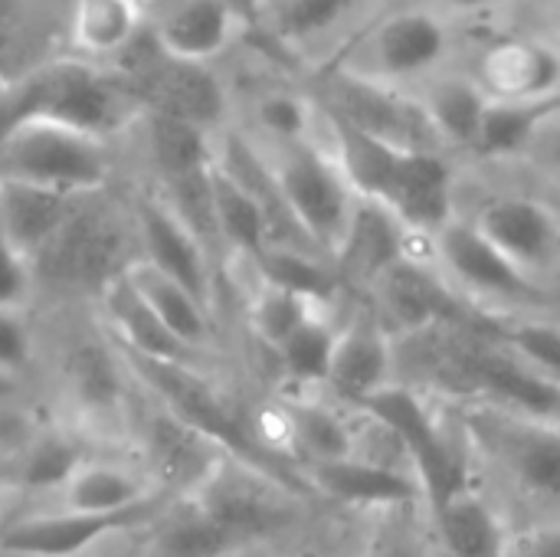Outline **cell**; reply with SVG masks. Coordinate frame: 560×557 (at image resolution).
Instances as JSON below:
<instances>
[{"mask_svg": "<svg viewBox=\"0 0 560 557\" xmlns=\"http://www.w3.org/2000/svg\"><path fill=\"white\" fill-rule=\"evenodd\" d=\"M525 158H532V161H538V164H545L555 174H560V102L555 105V112L541 121V128H538V135H535Z\"/></svg>", "mask_w": 560, "mask_h": 557, "instance_id": "46", "label": "cell"}, {"mask_svg": "<svg viewBox=\"0 0 560 557\" xmlns=\"http://www.w3.org/2000/svg\"><path fill=\"white\" fill-rule=\"evenodd\" d=\"M135 236L141 243L144 263L167 272L213 309V253L161 194L141 197L135 204Z\"/></svg>", "mask_w": 560, "mask_h": 557, "instance_id": "18", "label": "cell"}, {"mask_svg": "<svg viewBox=\"0 0 560 557\" xmlns=\"http://www.w3.org/2000/svg\"><path fill=\"white\" fill-rule=\"evenodd\" d=\"M502 557H560V525H538L509 535Z\"/></svg>", "mask_w": 560, "mask_h": 557, "instance_id": "45", "label": "cell"}, {"mask_svg": "<svg viewBox=\"0 0 560 557\" xmlns=\"http://www.w3.org/2000/svg\"><path fill=\"white\" fill-rule=\"evenodd\" d=\"M144 30L141 0H72L69 36L85 59H115Z\"/></svg>", "mask_w": 560, "mask_h": 557, "instance_id": "33", "label": "cell"}, {"mask_svg": "<svg viewBox=\"0 0 560 557\" xmlns=\"http://www.w3.org/2000/svg\"><path fill=\"white\" fill-rule=\"evenodd\" d=\"M423 240L410 233V227L381 200L358 197L341 246L335 250V269L341 282L358 289H371L390 266L417 253Z\"/></svg>", "mask_w": 560, "mask_h": 557, "instance_id": "20", "label": "cell"}, {"mask_svg": "<svg viewBox=\"0 0 560 557\" xmlns=\"http://www.w3.org/2000/svg\"><path fill=\"white\" fill-rule=\"evenodd\" d=\"M226 3H233V7H236V10H240L246 20H249V16H256L262 7H269L272 0H226Z\"/></svg>", "mask_w": 560, "mask_h": 557, "instance_id": "51", "label": "cell"}, {"mask_svg": "<svg viewBox=\"0 0 560 557\" xmlns=\"http://www.w3.org/2000/svg\"><path fill=\"white\" fill-rule=\"evenodd\" d=\"M118 355L128 364L131 378L151 394V401H158L174 417H180L184 423H190L194 430H200L203 437H210L230 456H236L243 463H253V466H259V469H266V473H272V476H279V479L289 483V473L282 466H276L272 450L240 417V410L233 407V401L200 371V364L154 361V358L131 355L125 348H118Z\"/></svg>", "mask_w": 560, "mask_h": 557, "instance_id": "5", "label": "cell"}, {"mask_svg": "<svg viewBox=\"0 0 560 557\" xmlns=\"http://www.w3.org/2000/svg\"><path fill=\"white\" fill-rule=\"evenodd\" d=\"M131 286L144 295V302L171 325L174 335H180L190 348L203 351L213 341V309L197 299L187 286L171 279L167 272L154 269L144 259H131L125 266Z\"/></svg>", "mask_w": 560, "mask_h": 557, "instance_id": "34", "label": "cell"}, {"mask_svg": "<svg viewBox=\"0 0 560 557\" xmlns=\"http://www.w3.org/2000/svg\"><path fill=\"white\" fill-rule=\"evenodd\" d=\"M430 3H436L440 10H446L453 20H479V16H489V13H495V10H502L505 3H512V0H430Z\"/></svg>", "mask_w": 560, "mask_h": 557, "instance_id": "47", "label": "cell"}, {"mask_svg": "<svg viewBox=\"0 0 560 557\" xmlns=\"http://www.w3.org/2000/svg\"><path fill=\"white\" fill-rule=\"evenodd\" d=\"M518 269H525L545 289H560V210L555 204L525 194H489L472 213H466Z\"/></svg>", "mask_w": 560, "mask_h": 557, "instance_id": "12", "label": "cell"}, {"mask_svg": "<svg viewBox=\"0 0 560 557\" xmlns=\"http://www.w3.org/2000/svg\"><path fill=\"white\" fill-rule=\"evenodd\" d=\"M371 305L384 318L387 328L410 335L440 328V325H466L476 309L450 286V279L436 269V263L420 259V250L390 266L371 289Z\"/></svg>", "mask_w": 560, "mask_h": 557, "instance_id": "14", "label": "cell"}, {"mask_svg": "<svg viewBox=\"0 0 560 557\" xmlns=\"http://www.w3.org/2000/svg\"><path fill=\"white\" fill-rule=\"evenodd\" d=\"M354 410L371 417L381 430H387L397 440L410 463V473L423 486V502L430 509L469 489V466L463 453L456 450V443L450 440V433L443 430L433 407L417 387L394 381Z\"/></svg>", "mask_w": 560, "mask_h": 557, "instance_id": "8", "label": "cell"}, {"mask_svg": "<svg viewBox=\"0 0 560 557\" xmlns=\"http://www.w3.org/2000/svg\"><path fill=\"white\" fill-rule=\"evenodd\" d=\"M417 98L433 125V135L440 138L443 151H476L486 112L492 98L472 76V69H443L430 76L420 89Z\"/></svg>", "mask_w": 560, "mask_h": 557, "instance_id": "25", "label": "cell"}, {"mask_svg": "<svg viewBox=\"0 0 560 557\" xmlns=\"http://www.w3.org/2000/svg\"><path fill=\"white\" fill-rule=\"evenodd\" d=\"M16 394H20V378H16V374L0 371V404H3V401H10V397H16Z\"/></svg>", "mask_w": 560, "mask_h": 557, "instance_id": "50", "label": "cell"}, {"mask_svg": "<svg viewBox=\"0 0 560 557\" xmlns=\"http://www.w3.org/2000/svg\"><path fill=\"white\" fill-rule=\"evenodd\" d=\"M436 269L486 318L541 315L558 305V295L518 269L469 217H456L423 243Z\"/></svg>", "mask_w": 560, "mask_h": 557, "instance_id": "3", "label": "cell"}, {"mask_svg": "<svg viewBox=\"0 0 560 557\" xmlns=\"http://www.w3.org/2000/svg\"><path fill=\"white\" fill-rule=\"evenodd\" d=\"M305 479L322 496L345 502V506H364V509H394L410 506L423 499V486L413 473L397 469L387 460H374L364 453H351L328 463L305 466Z\"/></svg>", "mask_w": 560, "mask_h": 557, "instance_id": "22", "label": "cell"}, {"mask_svg": "<svg viewBox=\"0 0 560 557\" xmlns=\"http://www.w3.org/2000/svg\"><path fill=\"white\" fill-rule=\"evenodd\" d=\"M243 23L246 16L226 0H171L148 30L171 56L210 66L240 39Z\"/></svg>", "mask_w": 560, "mask_h": 557, "instance_id": "23", "label": "cell"}, {"mask_svg": "<svg viewBox=\"0 0 560 557\" xmlns=\"http://www.w3.org/2000/svg\"><path fill=\"white\" fill-rule=\"evenodd\" d=\"M492 328L541 374L560 384V322L548 312L541 315H515V318H492Z\"/></svg>", "mask_w": 560, "mask_h": 557, "instance_id": "41", "label": "cell"}, {"mask_svg": "<svg viewBox=\"0 0 560 557\" xmlns=\"http://www.w3.org/2000/svg\"><path fill=\"white\" fill-rule=\"evenodd\" d=\"M75 204V194L0 181V233L33 259L62 230Z\"/></svg>", "mask_w": 560, "mask_h": 557, "instance_id": "27", "label": "cell"}, {"mask_svg": "<svg viewBox=\"0 0 560 557\" xmlns=\"http://www.w3.org/2000/svg\"><path fill=\"white\" fill-rule=\"evenodd\" d=\"M3 125H7V121H0V128H3Z\"/></svg>", "mask_w": 560, "mask_h": 557, "instance_id": "53", "label": "cell"}, {"mask_svg": "<svg viewBox=\"0 0 560 557\" xmlns=\"http://www.w3.org/2000/svg\"><path fill=\"white\" fill-rule=\"evenodd\" d=\"M456 26L459 20L430 0L407 3L381 13L354 33L331 66L371 82L417 92L430 76L453 66L459 46Z\"/></svg>", "mask_w": 560, "mask_h": 557, "instance_id": "1", "label": "cell"}, {"mask_svg": "<svg viewBox=\"0 0 560 557\" xmlns=\"http://www.w3.org/2000/svg\"><path fill=\"white\" fill-rule=\"evenodd\" d=\"M158 512H161V502L135 509V512H121V515L72 512V509L56 506L52 512H36V515L3 525L0 557H82L121 532L154 522Z\"/></svg>", "mask_w": 560, "mask_h": 557, "instance_id": "16", "label": "cell"}, {"mask_svg": "<svg viewBox=\"0 0 560 557\" xmlns=\"http://www.w3.org/2000/svg\"><path fill=\"white\" fill-rule=\"evenodd\" d=\"M105 322L112 328V341L131 355L154 358V361H184L200 364V351L190 348L171 325L144 302V295L131 286L128 272L121 269L102 292H98Z\"/></svg>", "mask_w": 560, "mask_h": 557, "instance_id": "24", "label": "cell"}, {"mask_svg": "<svg viewBox=\"0 0 560 557\" xmlns=\"http://www.w3.org/2000/svg\"><path fill=\"white\" fill-rule=\"evenodd\" d=\"M282 443L312 463H328L358 453V430L335 407L308 397H289L276 407Z\"/></svg>", "mask_w": 560, "mask_h": 557, "instance_id": "29", "label": "cell"}, {"mask_svg": "<svg viewBox=\"0 0 560 557\" xmlns=\"http://www.w3.org/2000/svg\"><path fill=\"white\" fill-rule=\"evenodd\" d=\"M138 446H141L144 473L171 499L194 496L210 479V473L223 463V456H230L223 446H217L210 437L174 417L158 401L141 417Z\"/></svg>", "mask_w": 560, "mask_h": 557, "instance_id": "17", "label": "cell"}, {"mask_svg": "<svg viewBox=\"0 0 560 557\" xmlns=\"http://www.w3.org/2000/svg\"><path fill=\"white\" fill-rule=\"evenodd\" d=\"M469 69L492 102H560V43L538 30L489 39Z\"/></svg>", "mask_w": 560, "mask_h": 557, "instance_id": "15", "label": "cell"}, {"mask_svg": "<svg viewBox=\"0 0 560 557\" xmlns=\"http://www.w3.org/2000/svg\"><path fill=\"white\" fill-rule=\"evenodd\" d=\"M262 154L272 167L292 220L299 223L305 240L335 263V250L341 246L358 194L345 177L338 158L331 154L328 141L322 135L282 144L266 141Z\"/></svg>", "mask_w": 560, "mask_h": 557, "instance_id": "7", "label": "cell"}, {"mask_svg": "<svg viewBox=\"0 0 560 557\" xmlns=\"http://www.w3.org/2000/svg\"><path fill=\"white\" fill-rule=\"evenodd\" d=\"M187 499H194L217 522L243 535L249 545L285 532L299 519L292 483L236 456H223L210 479Z\"/></svg>", "mask_w": 560, "mask_h": 557, "instance_id": "11", "label": "cell"}, {"mask_svg": "<svg viewBox=\"0 0 560 557\" xmlns=\"http://www.w3.org/2000/svg\"><path fill=\"white\" fill-rule=\"evenodd\" d=\"M56 499L62 509H72V512L121 515V512H135V509L164 502L171 496H164L144 469L85 456V463L72 473V479L62 486V492Z\"/></svg>", "mask_w": 560, "mask_h": 557, "instance_id": "26", "label": "cell"}, {"mask_svg": "<svg viewBox=\"0 0 560 557\" xmlns=\"http://www.w3.org/2000/svg\"><path fill=\"white\" fill-rule=\"evenodd\" d=\"M138 121L144 128V151H148V161H151L158 181L203 171L217 154L213 131H207L197 121H187V118L167 115V112H154V108H144Z\"/></svg>", "mask_w": 560, "mask_h": 557, "instance_id": "31", "label": "cell"}, {"mask_svg": "<svg viewBox=\"0 0 560 557\" xmlns=\"http://www.w3.org/2000/svg\"><path fill=\"white\" fill-rule=\"evenodd\" d=\"M325 305L322 299H308L302 292H292V289H282V286H272L266 279H259L253 299H249V328L253 335L276 355L285 338L318 309Z\"/></svg>", "mask_w": 560, "mask_h": 557, "instance_id": "39", "label": "cell"}, {"mask_svg": "<svg viewBox=\"0 0 560 557\" xmlns=\"http://www.w3.org/2000/svg\"><path fill=\"white\" fill-rule=\"evenodd\" d=\"M384 207H390L423 243L450 227L459 217V181L446 151L410 148Z\"/></svg>", "mask_w": 560, "mask_h": 557, "instance_id": "21", "label": "cell"}, {"mask_svg": "<svg viewBox=\"0 0 560 557\" xmlns=\"http://www.w3.org/2000/svg\"><path fill=\"white\" fill-rule=\"evenodd\" d=\"M30 358H33L30 325L20 318V309H0V371L20 378Z\"/></svg>", "mask_w": 560, "mask_h": 557, "instance_id": "44", "label": "cell"}, {"mask_svg": "<svg viewBox=\"0 0 560 557\" xmlns=\"http://www.w3.org/2000/svg\"><path fill=\"white\" fill-rule=\"evenodd\" d=\"M472 450L499 469L522 496L560 509V420L486 401L463 414Z\"/></svg>", "mask_w": 560, "mask_h": 557, "instance_id": "6", "label": "cell"}, {"mask_svg": "<svg viewBox=\"0 0 560 557\" xmlns=\"http://www.w3.org/2000/svg\"><path fill=\"white\" fill-rule=\"evenodd\" d=\"M246 548L249 542L243 535L217 522L194 499H177L174 512L154 519L141 557H236Z\"/></svg>", "mask_w": 560, "mask_h": 557, "instance_id": "28", "label": "cell"}, {"mask_svg": "<svg viewBox=\"0 0 560 557\" xmlns=\"http://www.w3.org/2000/svg\"><path fill=\"white\" fill-rule=\"evenodd\" d=\"M128 364L118 348L105 351L98 345H82L66 361V384L72 401L89 417H118L128 401Z\"/></svg>", "mask_w": 560, "mask_h": 557, "instance_id": "36", "label": "cell"}, {"mask_svg": "<svg viewBox=\"0 0 560 557\" xmlns=\"http://www.w3.org/2000/svg\"><path fill=\"white\" fill-rule=\"evenodd\" d=\"M253 118H256V128L262 131V138L272 144L318 138V131H322V105L292 89L262 92L253 102Z\"/></svg>", "mask_w": 560, "mask_h": 557, "instance_id": "40", "label": "cell"}, {"mask_svg": "<svg viewBox=\"0 0 560 557\" xmlns=\"http://www.w3.org/2000/svg\"><path fill=\"white\" fill-rule=\"evenodd\" d=\"M115 76L141 102V108L180 115L187 121L217 131L226 118V89L207 62H187L161 49L144 30L121 56H115Z\"/></svg>", "mask_w": 560, "mask_h": 557, "instance_id": "9", "label": "cell"}, {"mask_svg": "<svg viewBox=\"0 0 560 557\" xmlns=\"http://www.w3.org/2000/svg\"><path fill=\"white\" fill-rule=\"evenodd\" d=\"M13 492V483H10V473H7V466H0V506H3V499Z\"/></svg>", "mask_w": 560, "mask_h": 557, "instance_id": "52", "label": "cell"}, {"mask_svg": "<svg viewBox=\"0 0 560 557\" xmlns=\"http://www.w3.org/2000/svg\"><path fill=\"white\" fill-rule=\"evenodd\" d=\"M358 0H282L276 13L279 36L289 43H308L335 30Z\"/></svg>", "mask_w": 560, "mask_h": 557, "instance_id": "42", "label": "cell"}, {"mask_svg": "<svg viewBox=\"0 0 560 557\" xmlns=\"http://www.w3.org/2000/svg\"><path fill=\"white\" fill-rule=\"evenodd\" d=\"M141 102L128 85L89 59H56L30 72L10 92H3V121L13 118H52L79 131L112 138L125 125L141 118Z\"/></svg>", "mask_w": 560, "mask_h": 557, "instance_id": "2", "label": "cell"}, {"mask_svg": "<svg viewBox=\"0 0 560 557\" xmlns=\"http://www.w3.org/2000/svg\"><path fill=\"white\" fill-rule=\"evenodd\" d=\"M79 197L75 210L62 223V230L33 256L36 279L46 276L52 286L66 292H102L128 263L125 256V230L112 210L89 207Z\"/></svg>", "mask_w": 560, "mask_h": 557, "instance_id": "10", "label": "cell"}, {"mask_svg": "<svg viewBox=\"0 0 560 557\" xmlns=\"http://www.w3.org/2000/svg\"><path fill=\"white\" fill-rule=\"evenodd\" d=\"M361 557H420V548L407 535H384Z\"/></svg>", "mask_w": 560, "mask_h": 557, "instance_id": "48", "label": "cell"}, {"mask_svg": "<svg viewBox=\"0 0 560 557\" xmlns=\"http://www.w3.org/2000/svg\"><path fill=\"white\" fill-rule=\"evenodd\" d=\"M315 102L325 112H331L390 144L443 151L417 92H410V89L371 82V79H361V76L328 66L325 79H322V98H315Z\"/></svg>", "mask_w": 560, "mask_h": 557, "instance_id": "13", "label": "cell"}, {"mask_svg": "<svg viewBox=\"0 0 560 557\" xmlns=\"http://www.w3.org/2000/svg\"><path fill=\"white\" fill-rule=\"evenodd\" d=\"M338 328H341V322L335 318L331 302H325L285 338V345L276 351V358H279V364L292 384L325 387L331 355L338 345Z\"/></svg>", "mask_w": 560, "mask_h": 557, "instance_id": "37", "label": "cell"}, {"mask_svg": "<svg viewBox=\"0 0 560 557\" xmlns=\"http://www.w3.org/2000/svg\"><path fill=\"white\" fill-rule=\"evenodd\" d=\"M440 542L453 557H502L509 545V532L495 509L469 489L456 492L443 506L430 509Z\"/></svg>", "mask_w": 560, "mask_h": 557, "instance_id": "35", "label": "cell"}, {"mask_svg": "<svg viewBox=\"0 0 560 557\" xmlns=\"http://www.w3.org/2000/svg\"><path fill=\"white\" fill-rule=\"evenodd\" d=\"M210 190H213V213H217V230H220L223 250L253 263L272 243V227H269L266 207L240 177H233L217 161V154L210 164Z\"/></svg>", "mask_w": 560, "mask_h": 557, "instance_id": "30", "label": "cell"}, {"mask_svg": "<svg viewBox=\"0 0 560 557\" xmlns=\"http://www.w3.org/2000/svg\"><path fill=\"white\" fill-rule=\"evenodd\" d=\"M112 177L108 141L52 118H13L0 128V181L62 194H98Z\"/></svg>", "mask_w": 560, "mask_h": 557, "instance_id": "4", "label": "cell"}, {"mask_svg": "<svg viewBox=\"0 0 560 557\" xmlns=\"http://www.w3.org/2000/svg\"><path fill=\"white\" fill-rule=\"evenodd\" d=\"M555 105L558 102H492L482 121L476 154L492 161L525 158L541 121L555 112Z\"/></svg>", "mask_w": 560, "mask_h": 557, "instance_id": "38", "label": "cell"}, {"mask_svg": "<svg viewBox=\"0 0 560 557\" xmlns=\"http://www.w3.org/2000/svg\"><path fill=\"white\" fill-rule=\"evenodd\" d=\"M538 33L551 36L560 43V0H538Z\"/></svg>", "mask_w": 560, "mask_h": 557, "instance_id": "49", "label": "cell"}, {"mask_svg": "<svg viewBox=\"0 0 560 557\" xmlns=\"http://www.w3.org/2000/svg\"><path fill=\"white\" fill-rule=\"evenodd\" d=\"M85 463L82 443L66 430H36L3 466L13 492L23 496H59L72 473Z\"/></svg>", "mask_w": 560, "mask_h": 557, "instance_id": "32", "label": "cell"}, {"mask_svg": "<svg viewBox=\"0 0 560 557\" xmlns=\"http://www.w3.org/2000/svg\"><path fill=\"white\" fill-rule=\"evenodd\" d=\"M33 286H36L33 259L0 233V309H23L33 295Z\"/></svg>", "mask_w": 560, "mask_h": 557, "instance_id": "43", "label": "cell"}, {"mask_svg": "<svg viewBox=\"0 0 560 557\" xmlns=\"http://www.w3.org/2000/svg\"><path fill=\"white\" fill-rule=\"evenodd\" d=\"M387 384H394L390 328L374 312V305L364 302L338 328V345L331 355L325 391L354 410Z\"/></svg>", "mask_w": 560, "mask_h": 557, "instance_id": "19", "label": "cell"}]
</instances>
